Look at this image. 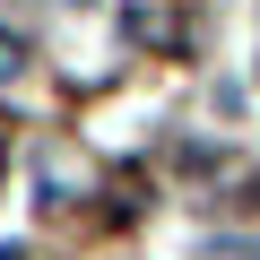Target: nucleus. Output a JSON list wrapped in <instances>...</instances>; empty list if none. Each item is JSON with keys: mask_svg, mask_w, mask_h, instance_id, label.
Wrapping results in <instances>:
<instances>
[{"mask_svg": "<svg viewBox=\"0 0 260 260\" xmlns=\"http://www.w3.org/2000/svg\"><path fill=\"white\" fill-rule=\"evenodd\" d=\"M130 26H139L148 44H156V35H174V18H165V0H130Z\"/></svg>", "mask_w": 260, "mask_h": 260, "instance_id": "1", "label": "nucleus"}, {"mask_svg": "<svg viewBox=\"0 0 260 260\" xmlns=\"http://www.w3.org/2000/svg\"><path fill=\"white\" fill-rule=\"evenodd\" d=\"M9 52H18V44H9V35H0V78H9V70H18V61H9Z\"/></svg>", "mask_w": 260, "mask_h": 260, "instance_id": "2", "label": "nucleus"}]
</instances>
